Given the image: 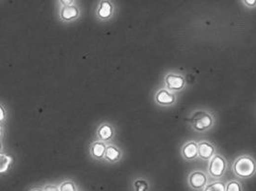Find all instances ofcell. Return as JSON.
<instances>
[{
	"mask_svg": "<svg viewBox=\"0 0 256 191\" xmlns=\"http://www.w3.org/2000/svg\"><path fill=\"white\" fill-rule=\"evenodd\" d=\"M233 172L240 178H250L256 173V162L249 155H242L233 164Z\"/></svg>",
	"mask_w": 256,
	"mask_h": 191,
	"instance_id": "6da1fadb",
	"label": "cell"
},
{
	"mask_svg": "<svg viewBox=\"0 0 256 191\" xmlns=\"http://www.w3.org/2000/svg\"><path fill=\"white\" fill-rule=\"evenodd\" d=\"M191 122L195 130L204 131L213 126L214 118L212 117V115L204 111H198L192 116Z\"/></svg>",
	"mask_w": 256,
	"mask_h": 191,
	"instance_id": "7a4b0ae2",
	"label": "cell"
},
{
	"mask_svg": "<svg viewBox=\"0 0 256 191\" xmlns=\"http://www.w3.org/2000/svg\"><path fill=\"white\" fill-rule=\"evenodd\" d=\"M226 161L225 158L221 155H215L211 160H210L209 171L210 176L215 177V178H220L224 176L226 170Z\"/></svg>",
	"mask_w": 256,
	"mask_h": 191,
	"instance_id": "3957f363",
	"label": "cell"
},
{
	"mask_svg": "<svg viewBox=\"0 0 256 191\" xmlns=\"http://www.w3.org/2000/svg\"><path fill=\"white\" fill-rule=\"evenodd\" d=\"M189 185L194 190H202L207 186V176L201 171H195L189 176Z\"/></svg>",
	"mask_w": 256,
	"mask_h": 191,
	"instance_id": "277c9868",
	"label": "cell"
},
{
	"mask_svg": "<svg viewBox=\"0 0 256 191\" xmlns=\"http://www.w3.org/2000/svg\"><path fill=\"white\" fill-rule=\"evenodd\" d=\"M167 87L170 90H175V91H179L181 89H183V87L185 86V79L183 77L179 76V75H175V74H168L165 79Z\"/></svg>",
	"mask_w": 256,
	"mask_h": 191,
	"instance_id": "5b68a950",
	"label": "cell"
},
{
	"mask_svg": "<svg viewBox=\"0 0 256 191\" xmlns=\"http://www.w3.org/2000/svg\"><path fill=\"white\" fill-rule=\"evenodd\" d=\"M199 156L202 160H211L215 156V147L207 141H202L198 144Z\"/></svg>",
	"mask_w": 256,
	"mask_h": 191,
	"instance_id": "8992f818",
	"label": "cell"
},
{
	"mask_svg": "<svg viewBox=\"0 0 256 191\" xmlns=\"http://www.w3.org/2000/svg\"><path fill=\"white\" fill-rule=\"evenodd\" d=\"M183 155L186 160L195 159L199 155L198 144L194 141L186 143V145L184 146V148H183Z\"/></svg>",
	"mask_w": 256,
	"mask_h": 191,
	"instance_id": "52a82bcc",
	"label": "cell"
},
{
	"mask_svg": "<svg viewBox=\"0 0 256 191\" xmlns=\"http://www.w3.org/2000/svg\"><path fill=\"white\" fill-rule=\"evenodd\" d=\"M175 100H176L175 95L166 90H161L156 95V101L160 105H164V106L172 105L175 102Z\"/></svg>",
	"mask_w": 256,
	"mask_h": 191,
	"instance_id": "ba28073f",
	"label": "cell"
},
{
	"mask_svg": "<svg viewBox=\"0 0 256 191\" xmlns=\"http://www.w3.org/2000/svg\"><path fill=\"white\" fill-rule=\"evenodd\" d=\"M78 15H79V10L73 5L64 6L61 11V16H62V20H64V21L73 20V19L77 18Z\"/></svg>",
	"mask_w": 256,
	"mask_h": 191,
	"instance_id": "9c48e42d",
	"label": "cell"
},
{
	"mask_svg": "<svg viewBox=\"0 0 256 191\" xmlns=\"http://www.w3.org/2000/svg\"><path fill=\"white\" fill-rule=\"evenodd\" d=\"M112 12V6L109 1H102L101 3L100 8L98 10V15L101 19H107L111 15Z\"/></svg>",
	"mask_w": 256,
	"mask_h": 191,
	"instance_id": "30bf717a",
	"label": "cell"
},
{
	"mask_svg": "<svg viewBox=\"0 0 256 191\" xmlns=\"http://www.w3.org/2000/svg\"><path fill=\"white\" fill-rule=\"evenodd\" d=\"M13 161L12 156L8 154H1L0 156V172L4 173L8 169V166L11 164Z\"/></svg>",
	"mask_w": 256,
	"mask_h": 191,
	"instance_id": "8fae6325",
	"label": "cell"
},
{
	"mask_svg": "<svg viewBox=\"0 0 256 191\" xmlns=\"http://www.w3.org/2000/svg\"><path fill=\"white\" fill-rule=\"evenodd\" d=\"M99 136L103 140H108L109 138H111V136H112V129H111V127L109 126V125H107V124L102 125L101 129L99 130Z\"/></svg>",
	"mask_w": 256,
	"mask_h": 191,
	"instance_id": "7c38bea8",
	"label": "cell"
},
{
	"mask_svg": "<svg viewBox=\"0 0 256 191\" xmlns=\"http://www.w3.org/2000/svg\"><path fill=\"white\" fill-rule=\"evenodd\" d=\"M119 156H120V152L115 147H113V146L107 147L106 153H105V157H106L107 160L114 162L119 158Z\"/></svg>",
	"mask_w": 256,
	"mask_h": 191,
	"instance_id": "4fadbf2b",
	"label": "cell"
},
{
	"mask_svg": "<svg viewBox=\"0 0 256 191\" xmlns=\"http://www.w3.org/2000/svg\"><path fill=\"white\" fill-rule=\"evenodd\" d=\"M106 146L102 142H96L92 146V153L97 158H101L106 153Z\"/></svg>",
	"mask_w": 256,
	"mask_h": 191,
	"instance_id": "5bb4252c",
	"label": "cell"
},
{
	"mask_svg": "<svg viewBox=\"0 0 256 191\" xmlns=\"http://www.w3.org/2000/svg\"><path fill=\"white\" fill-rule=\"evenodd\" d=\"M203 191H225V184L221 181H217L207 185Z\"/></svg>",
	"mask_w": 256,
	"mask_h": 191,
	"instance_id": "9a60e30c",
	"label": "cell"
},
{
	"mask_svg": "<svg viewBox=\"0 0 256 191\" xmlns=\"http://www.w3.org/2000/svg\"><path fill=\"white\" fill-rule=\"evenodd\" d=\"M225 191H242L241 184L239 181L232 180L225 185Z\"/></svg>",
	"mask_w": 256,
	"mask_h": 191,
	"instance_id": "2e32d148",
	"label": "cell"
},
{
	"mask_svg": "<svg viewBox=\"0 0 256 191\" xmlns=\"http://www.w3.org/2000/svg\"><path fill=\"white\" fill-rule=\"evenodd\" d=\"M60 191H75L74 184L71 181H66L60 186Z\"/></svg>",
	"mask_w": 256,
	"mask_h": 191,
	"instance_id": "e0dca14e",
	"label": "cell"
},
{
	"mask_svg": "<svg viewBox=\"0 0 256 191\" xmlns=\"http://www.w3.org/2000/svg\"><path fill=\"white\" fill-rule=\"evenodd\" d=\"M135 187L137 191H146L147 189V184L145 181H137L135 183Z\"/></svg>",
	"mask_w": 256,
	"mask_h": 191,
	"instance_id": "ac0fdd59",
	"label": "cell"
},
{
	"mask_svg": "<svg viewBox=\"0 0 256 191\" xmlns=\"http://www.w3.org/2000/svg\"><path fill=\"white\" fill-rule=\"evenodd\" d=\"M245 5H247L248 7H251V8H253V7H256V0H244V1H242Z\"/></svg>",
	"mask_w": 256,
	"mask_h": 191,
	"instance_id": "d6986e66",
	"label": "cell"
},
{
	"mask_svg": "<svg viewBox=\"0 0 256 191\" xmlns=\"http://www.w3.org/2000/svg\"><path fill=\"white\" fill-rule=\"evenodd\" d=\"M45 191H60V189L54 185H48L45 188Z\"/></svg>",
	"mask_w": 256,
	"mask_h": 191,
	"instance_id": "ffe728a7",
	"label": "cell"
},
{
	"mask_svg": "<svg viewBox=\"0 0 256 191\" xmlns=\"http://www.w3.org/2000/svg\"><path fill=\"white\" fill-rule=\"evenodd\" d=\"M61 2L65 6H70L71 4H73V1L72 0H62Z\"/></svg>",
	"mask_w": 256,
	"mask_h": 191,
	"instance_id": "44dd1931",
	"label": "cell"
},
{
	"mask_svg": "<svg viewBox=\"0 0 256 191\" xmlns=\"http://www.w3.org/2000/svg\"><path fill=\"white\" fill-rule=\"evenodd\" d=\"M4 117H5V114H4V108L1 107H0V120H1V121H3Z\"/></svg>",
	"mask_w": 256,
	"mask_h": 191,
	"instance_id": "7402d4cb",
	"label": "cell"
},
{
	"mask_svg": "<svg viewBox=\"0 0 256 191\" xmlns=\"http://www.w3.org/2000/svg\"><path fill=\"white\" fill-rule=\"evenodd\" d=\"M32 191H42L41 190H38V189H36V190H33Z\"/></svg>",
	"mask_w": 256,
	"mask_h": 191,
	"instance_id": "603a6c76",
	"label": "cell"
}]
</instances>
